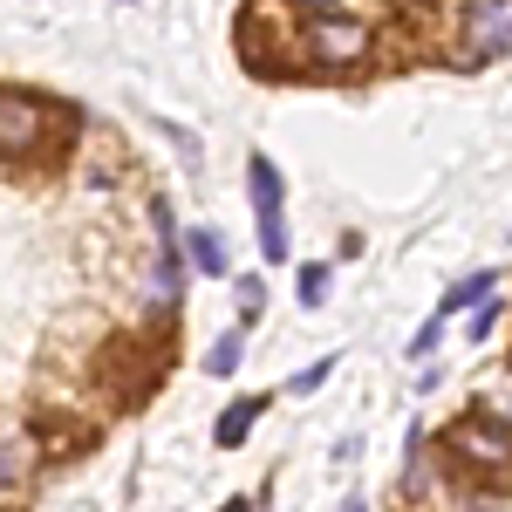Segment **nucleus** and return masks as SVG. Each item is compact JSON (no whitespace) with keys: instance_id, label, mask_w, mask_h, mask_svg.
Masks as SVG:
<instances>
[{"instance_id":"f03ea898","label":"nucleus","mask_w":512,"mask_h":512,"mask_svg":"<svg viewBox=\"0 0 512 512\" xmlns=\"http://www.w3.org/2000/svg\"><path fill=\"white\" fill-rule=\"evenodd\" d=\"M444 451L465 458V465H485V472H512V424L492 410H472L444 431Z\"/></svg>"},{"instance_id":"f3484780","label":"nucleus","mask_w":512,"mask_h":512,"mask_svg":"<svg viewBox=\"0 0 512 512\" xmlns=\"http://www.w3.org/2000/svg\"><path fill=\"white\" fill-rule=\"evenodd\" d=\"M219 512H253V506H246V499H226V506H219Z\"/></svg>"},{"instance_id":"f8f14e48","label":"nucleus","mask_w":512,"mask_h":512,"mask_svg":"<svg viewBox=\"0 0 512 512\" xmlns=\"http://www.w3.org/2000/svg\"><path fill=\"white\" fill-rule=\"evenodd\" d=\"M328 369H335V355H321V362H308V369L294 376V390H321V383H328Z\"/></svg>"},{"instance_id":"6e6552de","label":"nucleus","mask_w":512,"mask_h":512,"mask_svg":"<svg viewBox=\"0 0 512 512\" xmlns=\"http://www.w3.org/2000/svg\"><path fill=\"white\" fill-rule=\"evenodd\" d=\"M492 301V274H472V280H458L444 301H437V315H458V308H485Z\"/></svg>"},{"instance_id":"a211bd4d","label":"nucleus","mask_w":512,"mask_h":512,"mask_svg":"<svg viewBox=\"0 0 512 512\" xmlns=\"http://www.w3.org/2000/svg\"><path fill=\"white\" fill-rule=\"evenodd\" d=\"M342 512H369V506H355V499H349V506H342Z\"/></svg>"},{"instance_id":"4468645a","label":"nucleus","mask_w":512,"mask_h":512,"mask_svg":"<svg viewBox=\"0 0 512 512\" xmlns=\"http://www.w3.org/2000/svg\"><path fill=\"white\" fill-rule=\"evenodd\" d=\"M239 315H246V321L260 315V280H239Z\"/></svg>"},{"instance_id":"39448f33","label":"nucleus","mask_w":512,"mask_h":512,"mask_svg":"<svg viewBox=\"0 0 512 512\" xmlns=\"http://www.w3.org/2000/svg\"><path fill=\"white\" fill-rule=\"evenodd\" d=\"M465 62H499L512 55V0H472L465 7V48H458Z\"/></svg>"},{"instance_id":"7ed1b4c3","label":"nucleus","mask_w":512,"mask_h":512,"mask_svg":"<svg viewBox=\"0 0 512 512\" xmlns=\"http://www.w3.org/2000/svg\"><path fill=\"white\" fill-rule=\"evenodd\" d=\"M48 144V110H41L28 89H0V158L21 164Z\"/></svg>"},{"instance_id":"20e7f679","label":"nucleus","mask_w":512,"mask_h":512,"mask_svg":"<svg viewBox=\"0 0 512 512\" xmlns=\"http://www.w3.org/2000/svg\"><path fill=\"white\" fill-rule=\"evenodd\" d=\"M246 185H253V219H260V260H287V212H280V171L267 158H246Z\"/></svg>"},{"instance_id":"9d476101","label":"nucleus","mask_w":512,"mask_h":512,"mask_svg":"<svg viewBox=\"0 0 512 512\" xmlns=\"http://www.w3.org/2000/svg\"><path fill=\"white\" fill-rule=\"evenodd\" d=\"M321 301H328V267L308 260V267H301V308H321Z\"/></svg>"},{"instance_id":"423d86ee","label":"nucleus","mask_w":512,"mask_h":512,"mask_svg":"<svg viewBox=\"0 0 512 512\" xmlns=\"http://www.w3.org/2000/svg\"><path fill=\"white\" fill-rule=\"evenodd\" d=\"M185 260H192L198 274H226V267H233L226 233H219V226H192V233H185Z\"/></svg>"},{"instance_id":"9b49d317","label":"nucleus","mask_w":512,"mask_h":512,"mask_svg":"<svg viewBox=\"0 0 512 512\" xmlns=\"http://www.w3.org/2000/svg\"><path fill=\"white\" fill-rule=\"evenodd\" d=\"M437 342H444V315H431L424 328H417V342H410V355H417V362H431V355H437Z\"/></svg>"},{"instance_id":"1a4fd4ad","label":"nucleus","mask_w":512,"mask_h":512,"mask_svg":"<svg viewBox=\"0 0 512 512\" xmlns=\"http://www.w3.org/2000/svg\"><path fill=\"white\" fill-rule=\"evenodd\" d=\"M239 349H246V342H239V328H233V335H219V342H212V355H205V369H212V376H233V369H239Z\"/></svg>"},{"instance_id":"0eeeda50","label":"nucleus","mask_w":512,"mask_h":512,"mask_svg":"<svg viewBox=\"0 0 512 512\" xmlns=\"http://www.w3.org/2000/svg\"><path fill=\"white\" fill-rule=\"evenodd\" d=\"M260 410H267V396H239L233 410L219 417V451H239V444H246V431L260 424Z\"/></svg>"},{"instance_id":"ddd939ff","label":"nucleus","mask_w":512,"mask_h":512,"mask_svg":"<svg viewBox=\"0 0 512 512\" xmlns=\"http://www.w3.org/2000/svg\"><path fill=\"white\" fill-rule=\"evenodd\" d=\"M7 485H21V451H14V444H0V492H7Z\"/></svg>"},{"instance_id":"dca6fc26","label":"nucleus","mask_w":512,"mask_h":512,"mask_svg":"<svg viewBox=\"0 0 512 512\" xmlns=\"http://www.w3.org/2000/svg\"><path fill=\"white\" fill-rule=\"evenodd\" d=\"M472 512H512L506 499H472Z\"/></svg>"},{"instance_id":"f257e3e1","label":"nucleus","mask_w":512,"mask_h":512,"mask_svg":"<svg viewBox=\"0 0 512 512\" xmlns=\"http://www.w3.org/2000/svg\"><path fill=\"white\" fill-rule=\"evenodd\" d=\"M369 48H376V35H369L362 14H328V7H315L301 21V62L308 69H355V62H369Z\"/></svg>"},{"instance_id":"2eb2a0df","label":"nucleus","mask_w":512,"mask_h":512,"mask_svg":"<svg viewBox=\"0 0 512 512\" xmlns=\"http://www.w3.org/2000/svg\"><path fill=\"white\" fill-rule=\"evenodd\" d=\"M492 321H499V301H485V308L472 315V335H492Z\"/></svg>"}]
</instances>
